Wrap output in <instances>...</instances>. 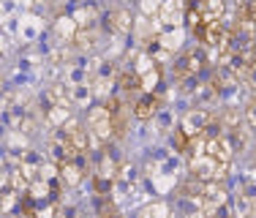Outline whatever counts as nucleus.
<instances>
[{"label":"nucleus","mask_w":256,"mask_h":218,"mask_svg":"<svg viewBox=\"0 0 256 218\" xmlns=\"http://www.w3.org/2000/svg\"><path fill=\"white\" fill-rule=\"evenodd\" d=\"M229 158H232L229 144L224 142L221 136H207L202 142H196V148H194L191 169H194V174L210 180V178H218V174L226 169Z\"/></svg>","instance_id":"nucleus-1"},{"label":"nucleus","mask_w":256,"mask_h":218,"mask_svg":"<svg viewBox=\"0 0 256 218\" xmlns=\"http://www.w3.org/2000/svg\"><path fill=\"white\" fill-rule=\"evenodd\" d=\"M224 16V0H188V25L191 30H202L210 22Z\"/></svg>","instance_id":"nucleus-2"},{"label":"nucleus","mask_w":256,"mask_h":218,"mask_svg":"<svg viewBox=\"0 0 256 218\" xmlns=\"http://www.w3.org/2000/svg\"><path fill=\"white\" fill-rule=\"evenodd\" d=\"M196 36L204 41V44H210V46H224V44H226V28H224L221 20L204 25L202 30H196Z\"/></svg>","instance_id":"nucleus-3"},{"label":"nucleus","mask_w":256,"mask_h":218,"mask_svg":"<svg viewBox=\"0 0 256 218\" xmlns=\"http://www.w3.org/2000/svg\"><path fill=\"white\" fill-rule=\"evenodd\" d=\"M109 109H93V114H90V123H93V128H98V134H106L109 131Z\"/></svg>","instance_id":"nucleus-4"},{"label":"nucleus","mask_w":256,"mask_h":218,"mask_svg":"<svg viewBox=\"0 0 256 218\" xmlns=\"http://www.w3.org/2000/svg\"><path fill=\"white\" fill-rule=\"evenodd\" d=\"M156 104H158V101L153 98V96H144V98H142V101H139V104H136V114H139V118H142V120H148L150 114L156 112Z\"/></svg>","instance_id":"nucleus-5"}]
</instances>
